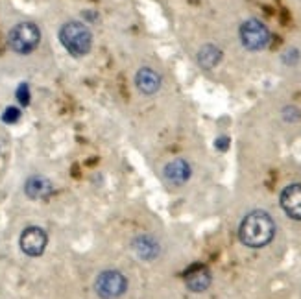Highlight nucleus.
I'll list each match as a JSON object with an SVG mask.
<instances>
[{
	"mask_svg": "<svg viewBox=\"0 0 301 299\" xmlns=\"http://www.w3.org/2000/svg\"><path fill=\"white\" fill-rule=\"evenodd\" d=\"M17 96H19V100H21V102L26 104V102H28V89H26V87H21Z\"/></svg>",
	"mask_w": 301,
	"mask_h": 299,
	"instance_id": "obj_14",
	"label": "nucleus"
},
{
	"mask_svg": "<svg viewBox=\"0 0 301 299\" xmlns=\"http://www.w3.org/2000/svg\"><path fill=\"white\" fill-rule=\"evenodd\" d=\"M216 146L226 148V146H228V139H218V141H216Z\"/></svg>",
	"mask_w": 301,
	"mask_h": 299,
	"instance_id": "obj_16",
	"label": "nucleus"
},
{
	"mask_svg": "<svg viewBox=\"0 0 301 299\" xmlns=\"http://www.w3.org/2000/svg\"><path fill=\"white\" fill-rule=\"evenodd\" d=\"M24 188H26V194H28L30 197H43L52 190V185H50V181L45 179V177H30V179L26 181V186H24Z\"/></svg>",
	"mask_w": 301,
	"mask_h": 299,
	"instance_id": "obj_13",
	"label": "nucleus"
},
{
	"mask_svg": "<svg viewBox=\"0 0 301 299\" xmlns=\"http://www.w3.org/2000/svg\"><path fill=\"white\" fill-rule=\"evenodd\" d=\"M133 251L137 253L139 259H155L159 255V244L155 242L152 237H137L133 240Z\"/></svg>",
	"mask_w": 301,
	"mask_h": 299,
	"instance_id": "obj_11",
	"label": "nucleus"
},
{
	"mask_svg": "<svg viewBox=\"0 0 301 299\" xmlns=\"http://www.w3.org/2000/svg\"><path fill=\"white\" fill-rule=\"evenodd\" d=\"M281 207L290 218L301 220V185L294 183L281 192Z\"/></svg>",
	"mask_w": 301,
	"mask_h": 299,
	"instance_id": "obj_7",
	"label": "nucleus"
},
{
	"mask_svg": "<svg viewBox=\"0 0 301 299\" xmlns=\"http://www.w3.org/2000/svg\"><path fill=\"white\" fill-rule=\"evenodd\" d=\"M222 59L220 48H216L215 45H205L202 50L198 52V63L204 68H213L216 67Z\"/></svg>",
	"mask_w": 301,
	"mask_h": 299,
	"instance_id": "obj_12",
	"label": "nucleus"
},
{
	"mask_svg": "<svg viewBox=\"0 0 301 299\" xmlns=\"http://www.w3.org/2000/svg\"><path fill=\"white\" fill-rule=\"evenodd\" d=\"M41 32L34 23H21L10 32V46L19 54H28L39 45Z\"/></svg>",
	"mask_w": 301,
	"mask_h": 299,
	"instance_id": "obj_3",
	"label": "nucleus"
},
{
	"mask_svg": "<svg viewBox=\"0 0 301 299\" xmlns=\"http://www.w3.org/2000/svg\"><path fill=\"white\" fill-rule=\"evenodd\" d=\"M135 83H137V89L141 90V92H144V94H154L161 87V76L155 72V70H152V68L144 67L137 72Z\"/></svg>",
	"mask_w": 301,
	"mask_h": 299,
	"instance_id": "obj_9",
	"label": "nucleus"
},
{
	"mask_svg": "<svg viewBox=\"0 0 301 299\" xmlns=\"http://www.w3.org/2000/svg\"><path fill=\"white\" fill-rule=\"evenodd\" d=\"M59 39H61L63 46L76 57L85 56L87 52L91 50V32H89L85 24L76 23V21H70V23L63 26L61 32H59Z\"/></svg>",
	"mask_w": 301,
	"mask_h": 299,
	"instance_id": "obj_2",
	"label": "nucleus"
},
{
	"mask_svg": "<svg viewBox=\"0 0 301 299\" xmlns=\"http://www.w3.org/2000/svg\"><path fill=\"white\" fill-rule=\"evenodd\" d=\"M17 117H19V113L13 108L8 109V111H6V119H17Z\"/></svg>",
	"mask_w": 301,
	"mask_h": 299,
	"instance_id": "obj_15",
	"label": "nucleus"
},
{
	"mask_svg": "<svg viewBox=\"0 0 301 299\" xmlns=\"http://www.w3.org/2000/svg\"><path fill=\"white\" fill-rule=\"evenodd\" d=\"M273 233H275V224L272 216L264 211H253L240 224L239 237L242 244L250 248H262L272 242Z\"/></svg>",
	"mask_w": 301,
	"mask_h": 299,
	"instance_id": "obj_1",
	"label": "nucleus"
},
{
	"mask_svg": "<svg viewBox=\"0 0 301 299\" xmlns=\"http://www.w3.org/2000/svg\"><path fill=\"white\" fill-rule=\"evenodd\" d=\"M165 177L174 185H181L190 177V166H188L187 161L176 159L165 166Z\"/></svg>",
	"mask_w": 301,
	"mask_h": 299,
	"instance_id": "obj_10",
	"label": "nucleus"
},
{
	"mask_svg": "<svg viewBox=\"0 0 301 299\" xmlns=\"http://www.w3.org/2000/svg\"><path fill=\"white\" fill-rule=\"evenodd\" d=\"M240 39L248 50H262L270 43V32L261 21L250 19L240 28Z\"/></svg>",
	"mask_w": 301,
	"mask_h": 299,
	"instance_id": "obj_4",
	"label": "nucleus"
},
{
	"mask_svg": "<svg viewBox=\"0 0 301 299\" xmlns=\"http://www.w3.org/2000/svg\"><path fill=\"white\" fill-rule=\"evenodd\" d=\"M46 233L41 227H28L21 235V248L30 257H39L46 248Z\"/></svg>",
	"mask_w": 301,
	"mask_h": 299,
	"instance_id": "obj_6",
	"label": "nucleus"
},
{
	"mask_svg": "<svg viewBox=\"0 0 301 299\" xmlns=\"http://www.w3.org/2000/svg\"><path fill=\"white\" fill-rule=\"evenodd\" d=\"M185 282L187 288L192 292H204L211 284V273L205 266H192L190 270L185 273Z\"/></svg>",
	"mask_w": 301,
	"mask_h": 299,
	"instance_id": "obj_8",
	"label": "nucleus"
},
{
	"mask_svg": "<svg viewBox=\"0 0 301 299\" xmlns=\"http://www.w3.org/2000/svg\"><path fill=\"white\" fill-rule=\"evenodd\" d=\"M126 286H128V281H126V277L122 275L120 271L108 270L98 275L96 286L94 288H96V292L100 297L117 299L126 292Z\"/></svg>",
	"mask_w": 301,
	"mask_h": 299,
	"instance_id": "obj_5",
	"label": "nucleus"
}]
</instances>
